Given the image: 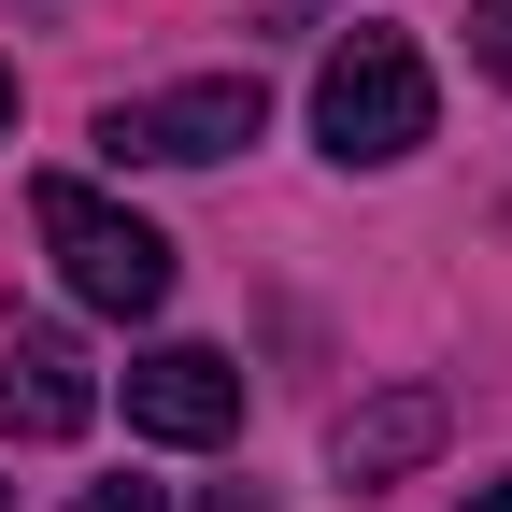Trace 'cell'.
<instances>
[{"instance_id":"6da1fadb","label":"cell","mask_w":512,"mask_h":512,"mask_svg":"<svg viewBox=\"0 0 512 512\" xmlns=\"http://www.w3.org/2000/svg\"><path fill=\"white\" fill-rule=\"evenodd\" d=\"M441 128V86H427V57L399 29H356L328 43V72H313V143H328L342 171H384V157H413Z\"/></svg>"},{"instance_id":"7a4b0ae2","label":"cell","mask_w":512,"mask_h":512,"mask_svg":"<svg viewBox=\"0 0 512 512\" xmlns=\"http://www.w3.org/2000/svg\"><path fill=\"white\" fill-rule=\"evenodd\" d=\"M29 228H43V256H57V285H72L86 313H128V328H143V313L171 299V242H157L143 214H114L100 185H72V171H43V185H29Z\"/></svg>"},{"instance_id":"3957f363","label":"cell","mask_w":512,"mask_h":512,"mask_svg":"<svg viewBox=\"0 0 512 512\" xmlns=\"http://www.w3.org/2000/svg\"><path fill=\"white\" fill-rule=\"evenodd\" d=\"M256 128H271L256 72H200V86L114 100V114H100V157H114V171H200V157H242Z\"/></svg>"},{"instance_id":"277c9868","label":"cell","mask_w":512,"mask_h":512,"mask_svg":"<svg viewBox=\"0 0 512 512\" xmlns=\"http://www.w3.org/2000/svg\"><path fill=\"white\" fill-rule=\"evenodd\" d=\"M128 427L143 441H228L242 427V356H214V342H157V356H128Z\"/></svg>"},{"instance_id":"5b68a950","label":"cell","mask_w":512,"mask_h":512,"mask_svg":"<svg viewBox=\"0 0 512 512\" xmlns=\"http://www.w3.org/2000/svg\"><path fill=\"white\" fill-rule=\"evenodd\" d=\"M441 427H456V399H441V384H384L370 413H342V427H328V470L370 498V484L427 470V456H441Z\"/></svg>"},{"instance_id":"8992f818","label":"cell","mask_w":512,"mask_h":512,"mask_svg":"<svg viewBox=\"0 0 512 512\" xmlns=\"http://www.w3.org/2000/svg\"><path fill=\"white\" fill-rule=\"evenodd\" d=\"M86 413H100V384H86V356L57 342V328H15V342H0V427H15V441H72Z\"/></svg>"},{"instance_id":"52a82bcc","label":"cell","mask_w":512,"mask_h":512,"mask_svg":"<svg viewBox=\"0 0 512 512\" xmlns=\"http://www.w3.org/2000/svg\"><path fill=\"white\" fill-rule=\"evenodd\" d=\"M470 57H484L498 86H512V0H470Z\"/></svg>"},{"instance_id":"ba28073f","label":"cell","mask_w":512,"mask_h":512,"mask_svg":"<svg viewBox=\"0 0 512 512\" xmlns=\"http://www.w3.org/2000/svg\"><path fill=\"white\" fill-rule=\"evenodd\" d=\"M72 512H171V498H157V484H86Z\"/></svg>"},{"instance_id":"9c48e42d","label":"cell","mask_w":512,"mask_h":512,"mask_svg":"<svg viewBox=\"0 0 512 512\" xmlns=\"http://www.w3.org/2000/svg\"><path fill=\"white\" fill-rule=\"evenodd\" d=\"M470 512H512V484H484V498H470Z\"/></svg>"},{"instance_id":"30bf717a","label":"cell","mask_w":512,"mask_h":512,"mask_svg":"<svg viewBox=\"0 0 512 512\" xmlns=\"http://www.w3.org/2000/svg\"><path fill=\"white\" fill-rule=\"evenodd\" d=\"M0 128H15V72H0Z\"/></svg>"}]
</instances>
